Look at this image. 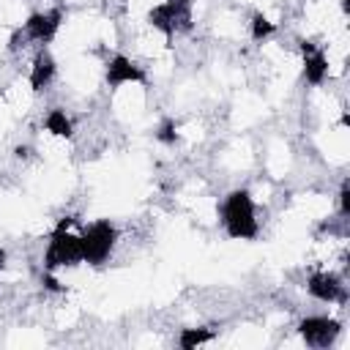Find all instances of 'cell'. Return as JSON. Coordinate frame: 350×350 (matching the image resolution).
Masks as SVG:
<instances>
[{
	"label": "cell",
	"mask_w": 350,
	"mask_h": 350,
	"mask_svg": "<svg viewBox=\"0 0 350 350\" xmlns=\"http://www.w3.org/2000/svg\"><path fill=\"white\" fill-rule=\"evenodd\" d=\"M221 221L230 238H254L257 235V219H254V202L246 189H235L227 194L221 205Z\"/></svg>",
	"instance_id": "6da1fadb"
},
{
	"label": "cell",
	"mask_w": 350,
	"mask_h": 350,
	"mask_svg": "<svg viewBox=\"0 0 350 350\" xmlns=\"http://www.w3.org/2000/svg\"><path fill=\"white\" fill-rule=\"evenodd\" d=\"M74 219H63L55 232L49 235V246H46V254H44V268L46 271H55L60 265H77L82 262V243H79V235L68 232Z\"/></svg>",
	"instance_id": "7a4b0ae2"
},
{
	"label": "cell",
	"mask_w": 350,
	"mask_h": 350,
	"mask_svg": "<svg viewBox=\"0 0 350 350\" xmlns=\"http://www.w3.org/2000/svg\"><path fill=\"white\" fill-rule=\"evenodd\" d=\"M115 241H118V227L109 224L107 219L101 221H93L82 235H79V243H82V260L90 262V265H101L109 252L115 249Z\"/></svg>",
	"instance_id": "3957f363"
},
{
	"label": "cell",
	"mask_w": 350,
	"mask_h": 350,
	"mask_svg": "<svg viewBox=\"0 0 350 350\" xmlns=\"http://www.w3.org/2000/svg\"><path fill=\"white\" fill-rule=\"evenodd\" d=\"M148 22L156 30H161L170 41L175 30H189L191 27V0H164L161 5L150 8Z\"/></svg>",
	"instance_id": "277c9868"
},
{
	"label": "cell",
	"mask_w": 350,
	"mask_h": 350,
	"mask_svg": "<svg viewBox=\"0 0 350 350\" xmlns=\"http://www.w3.org/2000/svg\"><path fill=\"white\" fill-rule=\"evenodd\" d=\"M339 331H342V325L336 320H331V317H306V320L298 323V334L312 347H328V345H334V339L339 336Z\"/></svg>",
	"instance_id": "5b68a950"
},
{
	"label": "cell",
	"mask_w": 350,
	"mask_h": 350,
	"mask_svg": "<svg viewBox=\"0 0 350 350\" xmlns=\"http://www.w3.org/2000/svg\"><path fill=\"white\" fill-rule=\"evenodd\" d=\"M60 19H63V11L60 8H52L46 14H33L27 22H25V36L33 38V41H52L57 27H60Z\"/></svg>",
	"instance_id": "8992f818"
},
{
	"label": "cell",
	"mask_w": 350,
	"mask_h": 350,
	"mask_svg": "<svg viewBox=\"0 0 350 350\" xmlns=\"http://www.w3.org/2000/svg\"><path fill=\"white\" fill-rule=\"evenodd\" d=\"M126 82H145V71L134 60H129L126 55L109 57V63H107V85L118 88V85H126Z\"/></svg>",
	"instance_id": "52a82bcc"
},
{
	"label": "cell",
	"mask_w": 350,
	"mask_h": 350,
	"mask_svg": "<svg viewBox=\"0 0 350 350\" xmlns=\"http://www.w3.org/2000/svg\"><path fill=\"white\" fill-rule=\"evenodd\" d=\"M301 55H304V77L309 85H320L328 74V57L314 41H301Z\"/></svg>",
	"instance_id": "ba28073f"
},
{
	"label": "cell",
	"mask_w": 350,
	"mask_h": 350,
	"mask_svg": "<svg viewBox=\"0 0 350 350\" xmlns=\"http://www.w3.org/2000/svg\"><path fill=\"white\" fill-rule=\"evenodd\" d=\"M306 290H309V295H314L317 301H325V304H331V301H345V287H342V282H339L334 273H325V271L312 273L309 282H306Z\"/></svg>",
	"instance_id": "9c48e42d"
},
{
	"label": "cell",
	"mask_w": 350,
	"mask_h": 350,
	"mask_svg": "<svg viewBox=\"0 0 350 350\" xmlns=\"http://www.w3.org/2000/svg\"><path fill=\"white\" fill-rule=\"evenodd\" d=\"M55 77V60L49 52H38L36 60H33V68H30V88L33 90H44Z\"/></svg>",
	"instance_id": "30bf717a"
},
{
	"label": "cell",
	"mask_w": 350,
	"mask_h": 350,
	"mask_svg": "<svg viewBox=\"0 0 350 350\" xmlns=\"http://www.w3.org/2000/svg\"><path fill=\"white\" fill-rule=\"evenodd\" d=\"M44 126H46V131H52L55 137H66V139H68V137L74 134V126H71V120L66 118L63 109H52V112L46 115Z\"/></svg>",
	"instance_id": "8fae6325"
},
{
	"label": "cell",
	"mask_w": 350,
	"mask_h": 350,
	"mask_svg": "<svg viewBox=\"0 0 350 350\" xmlns=\"http://www.w3.org/2000/svg\"><path fill=\"white\" fill-rule=\"evenodd\" d=\"M211 339H213V331H208V328H183L178 345H180L183 350H194L197 345H205V342H211Z\"/></svg>",
	"instance_id": "7c38bea8"
},
{
	"label": "cell",
	"mask_w": 350,
	"mask_h": 350,
	"mask_svg": "<svg viewBox=\"0 0 350 350\" xmlns=\"http://www.w3.org/2000/svg\"><path fill=\"white\" fill-rule=\"evenodd\" d=\"M273 30H276V25H273L268 16H262V14H254V16H252V38H254V41L268 38Z\"/></svg>",
	"instance_id": "4fadbf2b"
},
{
	"label": "cell",
	"mask_w": 350,
	"mask_h": 350,
	"mask_svg": "<svg viewBox=\"0 0 350 350\" xmlns=\"http://www.w3.org/2000/svg\"><path fill=\"white\" fill-rule=\"evenodd\" d=\"M156 137H159V142H164V145H172V142L178 139V131H175V120H170V118H167V120L159 126Z\"/></svg>",
	"instance_id": "5bb4252c"
},
{
	"label": "cell",
	"mask_w": 350,
	"mask_h": 350,
	"mask_svg": "<svg viewBox=\"0 0 350 350\" xmlns=\"http://www.w3.org/2000/svg\"><path fill=\"white\" fill-rule=\"evenodd\" d=\"M339 205H342V216L350 213V189H347V180L342 183V191H339Z\"/></svg>",
	"instance_id": "9a60e30c"
},
{
	"label": "cell",
	"mask_w": 350,
	"mask_h": 350,
	"mask_svg": "<svg viewBox=\"0 0 350 350\" xmlns=\"http://www.w3.org/2000/svg\"><path fill=\"white\" fill-rule=\"evenodd\" d=\"M44 287H46V290H55V293H57V290H63V287H60V282L49 276V271H46V276H44Z\"/></svg>",
	"instance_id": "2e32d148"
},
{
	"label": "cell",
	"mask_w": 350,
	"mask_h": 350,
	"mask_svg": "<svg viewBox=\"0 0 350 350\" xmlns=\"http://www.w3.org/2000/svg\"><path fill=\"white\" fill-rule=\"evenodd\" d=\"M3 260H5V252H0V268H3Z\"/></svg>",
	"instance_id": "e0dca14e"
}]
</instances>
